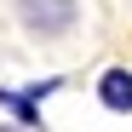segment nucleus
<instances>
[{
	"label": "nucleus",
	"mask_w": 132,
	"mask_h": 132,
	"mask_svg": "<svg viewBox=\"0 0 132 132\" xmlns=\"http://www.w3.org/2000/svg\"><path fill=\"white\" fill-rule=\"evenodd\" d=\"M0 132H23V126H17V121H0Z\"/></svg>",
	"instance_id": "obj_4"
},
{
	"label": "nucleus",
	"mask_w": 132,
	"mask_h": 132,
	"mask_svg": "<svg viewBox=\"0 0 132 132\" xmlns=\"http://www.w3.org/2000/svg\"><path fill=\"white\" fill-rule=\"evenodd\" d=\"M12 17L29 40L52 46V40H69L80 29V0H12Z\"/></svg>",
	"instance_id": "obj_1"
},
{
	"label": "nucleus",
	"mask_w": 132,
	"mask_h": 132,
	"mask_svg": "<svg viewBox=\"0 0 132 132\" xmlns=\"http://www.w3.org/2000/svg\"><path fill=\"white\" fill-rule=\"evenodd\" d=\"M98 103L109 109V115H132V69H103L98 75Z\"/></svg>",
	"instance_id": "obj_2"
},
{
	"label": "nucleus",
	"mask_w": 132,
	"mask_h": 132,
	"mask_svg": "<svg viewBox=\"0 0 132 132\" xmlns=\"http://www.w3.org/2000/svg\"><path fill=\"white\" fill-rule=\"evenodd\" d=\"M0 109H12V121L23 126V132H40L46 126V115H40V103L29 92H12V86H0Z\"/></svg>",
	"instance_id": "obj_3"
}]
</instances>
